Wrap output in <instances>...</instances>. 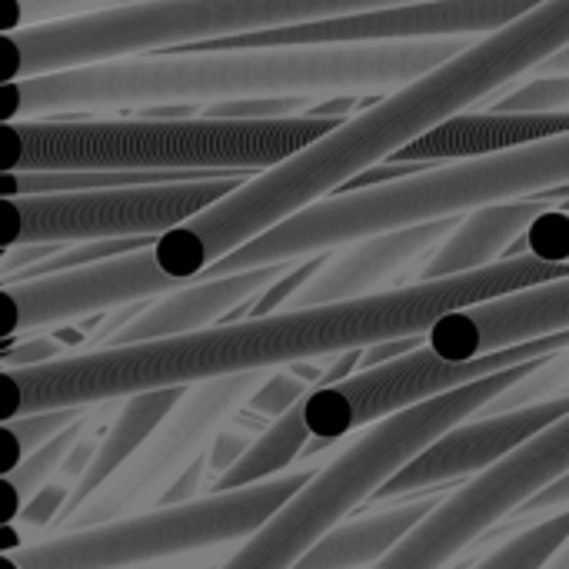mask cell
Returning <instances> with one entry per match:
<instances>
[{
	"instance_id": "cell-1",
	"label": "cell",
	"mask_w": 569,
	"mask_h": 569,
	"mask_svg": "<svg viewBox=\"0 0 569 569\" xmlns=\"http://www.w3.org/2000/svg\"><path fill=\"white\" fill-rule=\"evenodd\" d=\"M560 277H569L567 263H547L533 253H520L473 273L403 283L360 300L243 317L170 340L73 350L50 363L3 370L0 413L7 423L43 410L100 407L147 390L193 387L220 377L270 373L290 363L333 360L350 350L427 337L447 313Z\"/></svg>"
},
{
	"instance_id": "cell-35",
	"label": "cell",
	"mask_w": 569,
	"mask_h": 569,
	"mask_svg": "<svg viewBox=\"0 0 569 569\" xmlns=\"http://www.w3.org/2000/svg\"><path fill=\"white\" fill-rule=\"evenodd\" d=\"M547 569H569V540L563 543V550H560V553H557V557L550 560V567H547Z\"/></svg>"
},
{
	"instance_id": "cell-31",
	"label": "cell",
	"mask_w": 569,
	"mask_h": 569,
	"mask_svg": "<svg viewBox=\"0 0 569 569\" xmlns=\"http://www.w3.org/2000/svg\"><path fill=\"white\" fill-rule=\"evenodd\" d=\"M70 493H73V483H47L20 513H17V520L13 523H7V527H57L60 523V517H63V510H67V503H70Z\"/></svg>"
},
{
	"instance_id": "cell-2",
	"label": "cell",
	"mask_w": 569,
	"mask_h": 569,
	"mask_svg": "<svg viewBox=\"0 0 569 569\" xmlns=\"http://www.w3.org/2000/svg\"><path fill=\"white\" fill-rule=\"evenodd\" d=\"M569 47V0H543L487 37H473L457 57L420 80L387 93L380 103L343 120L323 140L290 160L243 180L230 197L193 220L157 237L153 260L180 287L287 223L307 207L340 193L360 173L390 160L427 130L487 107L507 83L533 73Z\"/></svg>"
},
{
	"instance_id": "cell-29",
	"label": "cell",
	"mask_w": 569,
	"mask_h": 569,
	"mask_svg": "<svg viewBox=\"0 0 569 569\" xmlns=\"http://www.w3.org/2000/svg\"><path fill=\"white\" fill-rule=\"evenodd\" d=\"M317 390V383L310 377H297V373H287V370H270L267 383L257 390V397L247 403V413L253 417H283L290 407H297L303 397H310Z\"/></svg>"
},
{
	"instance_id": "cell-30",
	"label": "cell",
	"mask_w": 569,
	"mask_h": 569,
	"mask_svg": "<svg viewBox=\"0 0 569 569\" xmlns=\"http://www.w3.org/2000/svg\"><path fill=\"white\" fill-rule=\"evenodd\" d=\"M523 250L547 260V263H567L569 267V210H543L533 227L523 237Z\"/></svg>"
},
{
	"instance_id": "cell-11",
	"label": "cell",
	"mask_w": 569,
	"mask_h": 569,
	"mask_svg": "<svg viewBox=\"0 0 569 569\" xmlns=\"http://www.w3.org/2000/svg\"><path fill=\"white\" fill-rule=\"evenodd\" d=\"M563 350H569V330L537 340V343H523V347H510V350L470 360V363H453V360L437 357L430 347H420L387 363H377L370 370H360L347 377L343 383L313 390L303 403L307 427L317 447H340L347 437H357L360 430L380 420H390L410 407L447 397L453 390H463L477 380H487L493 373H503L523 363L553 360Z\"/></svg>"
},
{
	"instance_id": "cell-34",
	"label": "cell",
	"mask_w": 569,
	"mask_h": 569,
	"mask_svg": "<svg viewBox=\"0 0 569 569\" xmlns=\"http://www.w3.org/2000/svg\"><path fill=\"white\" fill-rule=\"evenodd\" d=\"M569 73V47L567 50H560L557 57H550L543 67H537L533 70V77H567Z\"/></svg>"
},
{
	"instance_id": "cell-6",
	"label": "cell",
	"mask_w": 569,
	"mask_h": 569,
	"mask_svg": "<svg viewBox=\"0 0 569 569\" xmlns=\"http://www.w3.org/2000/svg\"><path fill=\"white\" fill-rule=\"evenodd\" d=\"M420 0H140L3 33V83Z\"/></svg>"
},
{
	"instance_id": "cell-18",
	"label": "cell",
	"mask_w": 569,
	"mask_h": 569,
	"mask_svg": "<svg viewBox=\"0 0 569 569\" xmlns=\"http://www.w3.org/2000/svg\"><path fill=\"white\" fill-rule=\"evenodd\" d=\"M293 267H297V260H287V263H270V267L230 273V277L193 280V283L160 297L157 303H147L103 347H130V343H150V340H170V337L210 330L223 317H230L237 307H243V303L257 300L263 290H270Z\"/></svg>"
},
{
	"instance_id": "cell-10",
	"label": "cell",
	"mask_w": 569,
	"mask_h": 569,
	"mask_svg": "<svg viewBox=\"0 0 569 569\" xmlns=\"http://www.w3.org/2000/svg\"><path fill=\"white\" fill-rule=\"evenodd\" d=\"M270 373H240L187 387L167 420L143 440V447L67 520L60 533L90 530L123 517L147 513L167 500V493L210 453L223 427H230Z\"/></svg>"
},
{
	"instance_id": "cell-17",
	"label": "cell",
	"mask_w": 569,
	"mask_h": 569,
	"mask_svg": "<svg viewBox=\"0 0 569 569\" xmlns=\"http://www.w3.org/2000/svg\"><path fill=\"white\" fill-rule=\"evenodd\" d=\"M460 223V217L433 220L420 227H403L377 237L353 240L347 247H337L323 257L320 270L290 297L283 310L300 307H323V303H343L373 297L383 290H393V277L413 267L423 253H433Z\"/></svg>"
},
{
	"instance_id": "cell-36",
	"label": "cell",
	"mask_w": 569,
	"mask_h": 569,
	"mask_svg": "<svg viewBox=\"0 0 569 569\" xmlns=\"http://www.w3.org/2000/svg\"><path fill=\"white\" fill-rule=\"evenodd\" d=\"M543 200H569V187H563V190H553L550 197H543Z\"/></svg>"
},
{
	"instance_id": "cell-8",
	"label": "cell",
	"mask_w": 569,
	"mask_h": 569,
	"mask_svg": "<svg viewBox=\"0 0 569 569\" xmlns=\"http://www.w3.org/2000/svg\"><path fill=\"white\" fill-rule=\"evenodd\" d=\"M320 467H297L277 480L207 493L190 503L153 507L90 530H67L50 540L3 550V563L17 569H130L183 553L217 550L253 537L280 507H287Z\"/></svg>"
},
{
	"instance_id": "cell-25",
	"label": "cell",
	"mask_w": 569,
	"mask_h": 569,
	"mask_svg": "<svg viewBox=\"0 0 569 569\" xmlns=\"http://www.w3.org/2000/svg\"><path fill=\"white\" fill-rule=\"evenodd\" d=\"M569 540V510L550 513L547 520L513 533L507 543L493 547L487 557L467 569H547L550 560L563 550Z\"/></svg>"
},
{
	"instance_id": "cell-14",
	"label": "cell",
	"mask_w": 569,
	"mask_h": 569,
	"mask_svg": "<svg viewBox=\"0 0 569 569\" xmlns=\"http://www.w3.org/2000/svg\"><path fill=\"white\" fill-rule=\"evenodd\" d=\"M173 290H180V283L160 273L153 260V243L90 267L37 280H10L3 283V337H30L47 327L87 320L103 310L140 307Z\"/></svg>"
},
{
	"instance_id": "cell-20",
	"label": "cell",
	"mask_w": 569,
	"mask_h": 569,
	"mask_svg": "<svg viewBox=\"0 0 569 569\" xmlns=\"http://www.w3.org/2000/svg\"><path fill=\"white\" fill-rule=\"evenodd\" d=\"M543 210H550L547 200H510V203H493V207L463 213L453 233L417 270L413 283L447 280V277H460V273H473V270L500 263L507 247L523 240Z\"/></svg>"
},
{
	"instance_id": "cell-23",
	"label": "cell",
	"mask_w": 569,
	"mask_h": 569,
	"mask_svg": "<svg viewBox=\"0 0 569 569\" xmlns=\"http://www.w3.org/2000/svg\"><path fill=\"white\" fill-rule=\"evenodd\" d=\"M303 403H307V397L297 407H290L283 417H277L263 433H257L253 447L220 480H213L210 493L247 490V487H257V483H267V480H277V477L290 473L293 460L303 453L307 440L313 437L310 427H307Z\"/></svg>"
},
{
	"instance_id": "cell-16",
	"label": "cell",
	"mask_w": 569,
	"mask_h": 569,
	"mask_svg": "<svg viewBox=\"0 0 569 569\" xmlns=\"http://www.w3.org/2000/svg\"><path fill=\"white\" fill-rule=\"evenodd\" d=\"M569 330V277L537 283L467 310L447 313L427 333V347L453 363H470L510 347L537 343Z\"/></svg>"
},
{
	"instance_id": "cell-28",
	"label": "cell",
	"mask_w": 569,
	"mask_h": 569,
	"mask_svg": "<svg viewBox=\"0 0 569 569\" xmlns=\"http://www.w3.org/2000/svg\"><path fill=\"white\" fill-rule=\"evenodd\" d=\"M123 3H140V0H3V33L47 20L77 17V13H97Z\"/></svg>"
},
{
	"instance_id": "cell-32",
	"label": "cell",
	"mask_w": 569,
	"mask_h": 569,
	"mask_svg": "<svg viewBox=\"0 0 569 569\" xmlns=\"http://www.w3.org/2000/svg\"><path fill=\"white\" fill-rule=\"evenodd\" d=\"M253 447V433L250 430H237L233 423L230 427H223L220 430V437L213 440V447H210V453H207V477H213V480H220L247 450Z\"/></svg>"
},
{
	"instance_id": "cell-22",
	"label": "cell",
	"mask_w": 569,
	"mask_h": 569,
	"mask_svg": "<svg viewBox=\"0 0 569 569\" xmlns=\"http://www.w3.org/2000/svg\"><path fill=\"white\" fill-rule=\"evenodd\" d=\"M187 393V387H167V390H147V393H133L123 400V410L117 413V420L110 423V430L100 437V447L90 460V467L83 470V477L73 483L70 503L63 510L60 520H67L87 497H93L140 447L143 440L167 420V413L180 403V397ZM60 527V523H57Z\"/></svg>"
},
{
	"instance_id": "cell-13",
	"label": "cell",
	"mask_w": 569,
	"mask_h": 569,
	"mask_svg": "<svg viewBox=\"0 0 569 569\" xmlns=\"http://www.w3.org/2000/svg\"><path fill=\"white\" fill-rule=\"evenodd\" d=\"M543 0H420L353 17L280 27L263 33L197 43V50H260V47H337V43H397L440 37H487Z\"/></svg>"
},
{
	"instance_id": "cell-21",
	"label": "cell",
	"mask_w": 569,
	"mask_h": 569,
	"mask_svg": "<svg viewBox=\"0 0 569 569\" xmlns=\"http://www.w3.org/2000/svg\"><path fill=\"white\" fill-rule=\"evenodd\" d=\"M443 497L420 493L413 500H397L377 513L343 520L333 527L293 569H367L377 567L423 517L440 507Z\"/></svg>"
},
{
	"instance_id": "cell-19",
	"label": "cell",
	"mask_w": 569,
	"mask_h": 569,
	"mask_svg": "<svg viewBox=\"0 0 569 569\" xmlns=\"http://www.w3.org/2000/svg\"><path fill=\"white\" fill-rule=\"evenodd\" d=\"M569 133V113H500L477 110L450 117L447 123L427 130L393 153L397 163H460L477 157H493L503 150H517L537 140H550Z\"/></svg>"
},
{
	"instance_id": "cell-9",
	"label": "cell",
	"mask_w": 569,
	"mask_h": 569,
	"mask_svg": "<svg viewBox=\"0 0 569 569\" xmlns=\"http://www.w3.org/2000/svg\"><path fill=\"white\" fill-rule=\"evenodd\" d=\"M240 183L243 180L237 177H210L80 193L3 197V250L93 240H157L230 197Z\"/></svg>"
},
{
	"instance_id": "cell-7",
	"label": "cell",
	"mask_w": 569,
	"mask_h": 569,
	"mask_svg": "<svg viewBox=\"0 0 569 569\" xmlns=\"http://www.w3.org/2000/svg\"><path fill=\"white\" fill-rule=\"evenodd\" d=\"M543 363H523L493 373L463 390L427 400L360 430L353 443L337 450L287 507H280L217 569H293L360 503L373 500L420 450H427L433 440H440L463 420L480 417L497 397L533 377Z\"/></svg>"
},
{
	"instance_id": "cell-27",
	"label": "cell",
	"mask_w": 569,
	"mask_h": 569,
	"mask_svg": "<svg viewBox=\"0 0 569 569\" xmlns=\"http://www.w3.org/2000/svg\"><path fill=\"white\" fill-rule=\"evenodd\" d=\"M487 110L500 113H569V73L567 77H537L490 100Z\"/></svg>"
},
{
	"instance_id": "cell-3",
	"label": "cell",
	"mask_w": 569,
	"mask_h": 569,
	"mask_svg": "<svg viewBox=\"0 0 569 569\" xmlns=\"http://www.w3.org/2000/svg\"><path fill=\"white\" fill-rule=\"evenodd\" d=\"M473 37L140 53L3 83L0 120H43L53 113L207 107L263 97H360L393 93L437 70Z\"/></svg>"
},
{
	"instance_id": "cell-26",
	"label": "cell",
	"mask_w": 569,
	"mask_h": 569,
	"mask_svg": "<svg viewBox=\"0 0 569 569\" xmlns=\"http://www.w3.org/2000/svg\"><path fill=\"white\" fill-rule=\"evenodd\" d=\"M83 417H90V407H63V410H43V413H27V417H17V420H7L3 430H0V437L7 440V467H3V473L13 470L33 450L47 447L53 437H60L73 423H80Z\"/></svg>"
},
{
	"instance_id": "cell-15",
	"label": "cell",
	"mask_w": 569,
	"mask_h": 569,
	"mask_svg": "<svg viewBox=\"0 0 569 569\" xmlns=\"http://www.w3.org/2000/svg\"><path fill=\"white\" fill-rule=\"evenodd\" d=\"M569 413V393L550 397L540 403H527L517 410L490 413V417H473L463 420L460 427L447 430L440 440H433L427 450H420L373 500L397 503L403 497H420L430 493L440 483L477 477L530 443L537 433L553 427Z\"/></svg>"
},
{
	"instance_id": "cell-4",
	"label": "cell",
	"mask_w": 569,
	"mask_h": 569,
	"mask_svg": "<svg viewBox=\"0 0 569 569\" xmlns=\"http://www.w3.org/2000/svg\"><path fill=\"white\" fill-rule=\"evenodd\" d=\"M563 187H569V133L493 157L427 167L380 187L340 190L240 247L203 277H230L270 263L307 260L363 237L463 217L493 203L540 200Z\"/></svg>"
},
{
	"instance_id": "cell-5",
	"label": "cell",
	"mask_w": 569,
	"mask_h": 569,
	"mask_svg": "<svg viewBox=\"0 0 569 569\" xmlns=\"http://www.w3.org/2000/svg\"><path fill=\"white\" fill-rule=\"evenodd\" d=\"M340 117L213 120V117H113V120H10L3 123V173L137 170L233 177L270 170L337 130Z\"/></svg>"
},
{
	"instance_id": "cell-24",
	"label": "cell",
	"mask_w": 569,
	"mask_h": 569,
	"mask_svg": "<svg viewBox=\"0 0 569 569\" xmlns=\"http://www.w3.org/2000/svg\"><path fill=\"white\" fill-rule=\"evenodd\" d=\"M87 420L90 417H83L80 423H73L70 430H63L60 437H53L47 447H40V450H33L30 457H23L13 470H7L3 473V493H7V500H10V523L17 520V513L53 480V473H63V467H67V460H70V453H73V447L83 440V430H87Z\"/></svg>"
},
{
	"instance_id": "cell-12",
	"label": "cell",
	"mask_w": 569,
	"mask_h": 569,
	"mask_svg": "<svg viewBox=\"0 0 569 569\" xmlns=\"http://www.w3.org/2000/svg\"><path fill=\"white\" fill-rule=\"evenodd\" d=\"M569 473V413L537 433L530 443L470 477L460 490L440 500L377 567L370 569H447L487 530L513 517L537 493Z\"/></svg>"
},
{
	"instance_id": "cell-33",
	"label": "cell",
	"mask_w": 569,
	"mask_h": 569,
	"mask_svg": "<svg viewBox=\"0 0 569 569\" xmlns=\"http://www.w3.org/2000/svg\"><path fill=\"white\" fill-rule=\"evenodd\" d=\"M569 510V473L563 480H557L553 487H547L543 493H537L530 503H523L517 513L520 517H543V513H560Z\"/></svg>"
}]
</instances>
